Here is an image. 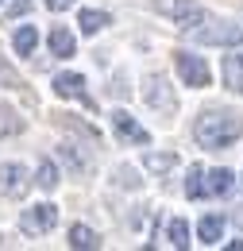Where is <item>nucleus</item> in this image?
I'll list each match as a JSON object with an SVG mask.
<instances>
[{
  "label": "nucleus",
  "instance_id": "nucleus-2",
  "mask_svg": "<svg viewBox=\"0 0 243 251\" xmlns=\"http://www.w3.org/2000/svg\"><path fill=\"white\" fill-rule=\"evenodd\" d=\"M185 31V43H201V47H240L243 43V27L240 24H228V20H197V24H189L182 27Z\"/></svg>",
  "mask_w": 243,
  "mask_h": 251
},
{
  "label": "nucleus",
  "instance_id": "nucleus-26",
  "mask_svg": "<svg viewBox=\"0 0 243 251\" xmlns=\"http://www.w3.org/2000/svg\"><path fill=\"white\" fill-rule=\"evenodd\" d=\"M27 8H31V0H16V4H12V16H24Z\"/></svg>",
  "mask_w": 243,
  "mask_h": 251
},
{
  "label": "nucleus",
  "instance_id": "nucleus-11",
  "mask_svg": "<svg viewBox=\"0 0 243 251\" xmlns=\"http://www.w3.org/2000/svg\"><path fill=\"white\" fill-rule=\"evenodd\" d=\"M232 182H236L232 170H224V166L209 170V174H205V197H224V193L232 189Z\"/></svg>",
  "mask_w": 243,
  "mask_h": 251
},
{
  "label": "nucleus",
  "instance_id": "nucleus-16",
  "mask_svg": "<svg viewBox=\"0 0 243 251\" xmlns=\"http://www.w3.org/2000/svg\"><path fill=\"white\" fill-rule=\"evenodd\" d=\"M58 155H62V162H66L73 174H81V170H89V166H93V158L85 155V151H77V143H62Z\"/></svg>",
  "mask_w": 243,
  "mask_h": 251
},
{
  "label": "nucleus",
  "instance_id": "nucleus-21",
  "mask_svg": "<svg viewBox=\"0 0 243 251\" xmlns=\"http://www.w3.org/2000/svg\"><path fill=\"white\" fill-rule=\"evenodd\" d=\"M185 197H189V201H201V197H205V170H201V166H189V178H185Z\"/></svg>",
  "mask_w": 243,
  "mask_h": 251
},
{
  "label": "nucleus",
  "instance_id": "nucleus-4",
  "mask_svg": "<svg viewBox=\"0 0 243 251\" xmlns=\"http://www.w3.org/2000/svg\"><path fill=\"white\" fill-rule=\"evenodd\" d=\"M54 224H58V205L54 201H39V205L24 209V217H20V228L31 232V236H47Z\"/></svg>",
  "mask_w": 243,
  "mask_h": 251
},
{
  "label": "nucleus",
  "instance_id": "nucleus-23",
  "mask_svg": "<svg viewBox=\"0 0 243 251\" xmlns=\"http://www.w3.org/2000/svg\"><path fill=\"white\" fill-rule=\"evenodd\" d=\"M20 85H24V81H20V74L0 58V89H20Z\"/></svg>",
  "mask_w": 243,
  "mask_h": 251
},
{
  "label": "nucleus",
  "instance_id": "nucleus-8",
  "mask_svg": "<svg viewBox=\"0 0 243 251\" xmlns=\"http://www.w3.org/2000/svg\"><path fill=\"white\" fill-rule=\"evenodd\" d=\"M47 47H50V54H54V58H73V54H77V39H73L70 27H50Z\"/></svg>",
  "mask_w": 243,
  "mask_h": 251
},
{
  "label": "nucleus",
  "instance_id": "nucleus-12",
  "mask_svg": "<svg viewBox=\"0 0 243 251\" xmlns=\"http://www.w3.org/2000/svg\"><path fill=\"white\" fill-rule=\"evenodd\" d=\"M174 166H178L174 151H147L143 155V170H151V174H170Z\"/></svg>",
  "mask_w": 243,
  "mask_h": 251
},
{
  "label": "nucleus",
  "instance_id": "nucleus-27",
  "mask_svg": "<svg viewBox=\"0 0 243 251\" xmlns=\"http://www.w3.org/2000/svg\"><path fill=\"white\" fill-rule=\"evenodd\" d=\"M0 4H4V0H0Z\"/></svg>",
  "mask_w": 243,
  "mask_h": 251
},
{
  "label": "nucleus",
  "instance_id": "nucleus-14",
  "mask_svg": "<svg viewBox=\"0 0 243 251\" xmlns=\"http://www.w3.org/2000/svg\"><path fill=\"white\" fill-rule=\"evenodd\" d=\"M220 236H224V217H201L197 240H201L205 248H213V244H220Z\"/></svg>",
  "mask_w": 243,
  "mask_h": 251
},
{
  "label": "nucleus",
  "instance_id": "nucleus-24",
  "mask_svg": "<svg viewBox=\"0 0 243 251\" xmlns=\"http://www.w3.org/2000/svg\"><path fill=\"white\" fill-rule=\"evenodd\" d=\"M116 178H120V186H135V170H131V166H120V170H116Z\"/></svg>",
  "mask_w": 243,
  "mask_h": 251
},
{
  "label": "nucleus",
  "instance_id": "nucleus-20",
  "mask_svg": "<svg viewBox=\"0 0 243 251\" xmlns=\"http://www.w3.org/2000/svg\"><path fill=\"white\" fill-rule=\"evenodd\" d=\"M58 182H62V178H58V166H54L50 158H43V162H39V174H35V186L50 193V189L58 186Z\"/></svg>",
  "mask_w": 243,
  "mask_h": 251
},
{
  "label": "nucleus",
  "instance_id": "nucleus-19",
  "mask_svg": "<svg viewBox=\"0 0 243 251\" xmlns=\"http://www.w3.org/2000/svg\"><path fill=\"white\" fill-rule=\"evenodd\" d=\"M35 43H39V35H35V27H31V24H24L20 31L12 35V47H16V54H20V58L35 54Z\"/></svg>",
  "mask_w": 243,
  "mask_h": 251
},
{
  "label": "nucleus",
  "instance_id": "nucleus-3",
  "mask_svg": "<svg viewBox=\"0 0 243 251\" xmlns=\"http://www.w3.org/2000/svg\"><path fill=\"white\" fill-rule=\"evenodd\" d=\"M143 100L151 104L158 116H174L178 112V93H174V85H170L166 74H147L143 77Z\"/></svg>",
  "mask_w": 243,
  "mask_h": 251
},
{
  "label": "nucleus",
  "instance_id": "nucleus-17",
  "mask_svg": "<svg viewBox=\"0 0 243 251\" xmlns=\"http://www.w3.org/2000/svg\"><path fill=\"white\" fill-rule=\"evenodd\" d=\"M70 248H85V251H93V248H100V236L93 232L89 224H73V228H70Z\"/></svg>",
  "mask_w": 243,
  "mask_h": 251
},
{
  "label": "nucleus",
  "instance_id": "nucleus-7",
  "mask_svg": "<svg viewBox=\"0 0 243 251\" xmlns=\"http://www.w3.org/2000/svg\"><path fill=\"white\" fill-rule=\"evenodd\" d=\"M112 127H116V135H120L123 143H135V147H147L151 143V131L139 124L131 112H123V108H112Z\"/></svg>",
  "mask_w": 243,
  "mask_h": 251
},
{
  "label": "nucleus",
  "instance_id": "nucleus-18",
  "mask_svg": "<svg viewBox=\"0 0 243 251\" xmlns=\"http://www.w3.org/2000/svg\"><path fill=\"white\" fill-rule=\"evenodd\" d=\"M166 244H170V248H189V224H185L182 217L166 220Z\"/></svg>",
  "mask_w": 243,
  "mask_h": 251
},
{
  "label": "nucleus",
  "instance_id": "nucleus-28",
  "mask_svg": "<svg viewBox=\"0 0 243 251\" xmlns=\"http://www.w3.org/2000/svg\"><path fill=\"white\" fill-rule=\"evenodd\" d=\"M240 178H243V174H240Z\"/></svg>",
  "mask_w": 243,
  "mask_h": 251
},
{
  "label": "nucleus",
  "instance_id": "nucleus-10",
  "mask_svg": "<svg viewBox=\"0 0 243 251\" xmlns=\"http://www.w3.org/2000/svg\"><path fill=\"white\" fill-rule=\"evenodd\" d=\"M54 93L66 100H85V77L81 74H58L54 77Z\"/></svg>",
  "mask_w": 243,
  "mask_h": 251
},
{
  "label": "nucleus",
  "instance_id": "nucleus-1",
  "mask_svg": "<svg viewBox=\"0 0 243 251\" xmlns=\"http://www.w3.org/2000/svg\"><path fill=\"white\" fill-rule=\"evenodd\" d=\"M193 135L205 151H224L243 135V120L232 112H201L197 124H193Z\"/></svg>",
  "mask_w": 243,
  "mask_h": 251
},
{
  "label": "nucleus",
  "instance_id": "nucleus-6",
  "mask_svg": "<svg viewBox=\"0 0 243 251\" xmlns=\"http://www.w3.org/2000/svg\"><path fill=\"white\" fill-rule=\"evenodd\" d=\"M178 74H182V81L189 85V89H205L209 81H213V70H209V62L205 58H197V54H178Z\"/></svg>",
  "mask_w": 243,
  "mask_h": 251
},
{
  "label": "nucleus",
  "instance_id": "nucleus-25",
  "mask_svg": "<svg viewBox=\"0 0 243 251\" xmlns=\"http://www.w3.org/2000/svg\"><path fill=\"white\" fill-rule=\"evenodd\" d=\"M77 0H47V12H66V8H73Z\"/></svg>",
  "mask_w": 243,
  "mask_h": 251
},
{
  "label": "nucleus",
  "instance_id": "nucleus-9",
  "mask_svg": "<svg viewBox=\"0 0 243 251\" xmlns=\"http://www.w3.org/2000/svg\"><path fill=\"white\" fill-rule=\"evenodd\" d=\"M162 12H166V16L174 20V24H182V27H189V24H197V20L205 16V8H201L197 0H174V4H166Z\"/></svg>",
  "mask_w": 243,
  "mask_h": 251
},
{
  "label": "nucleus",
  "instance_id": "nucleus-15",
  "mask_svg": "<svg viewBox=\"0 0 243 251\" xmlns=\"http://www.w3.org/2000/svg\"><path fill=\"white\" fill-rule=\"evenodd\" d=\"M224 85L232 93H243V54H228L224 58Z\"/></svg>",
  "mask_w": 243,
  "mask_h": 251
},
{
  "label": "nucleus",
  "instance_id": "nucleus-22",
  "mask_svg": "<svg viewBox=\"0 0 243 251\" xmlns=\"http://www.w3.org/2000/svg\"><path fill=\"white\" fill-rule=\"evenodd\" d=\"M20 112L16 108H8V104H0V139H8V135H16L20 131Z\"/></svg>",
  "mask_w": 243,
  "mask_h": 251
},
{
  "label": "nucleus",
  "instance_id": "nucleus-13",
  "mask_svg": "<svg viewBox=\"0 0 243 251\" xmlns=\"http://www.w3.org/2000/svg\"><path fill=\"white\" fill-rule=\"evenodd\" d=\"M104 24H112V20H108V12H100V8H81V12H77V27H81V35H97Z\"/></svg>",
  "mask_w": 243,
  "mask_h": 251
},
{
  "label": "nucleus",
  "instance_id": "nucleus-5",
  "mask_svg": "<svg viewBox=\"0 0 243 251\" xmlns=\"http://www.w3.org/2000/svg\"><path fill=\"white\" fill-rule=\"evenodd\" d=\"M31 186V174L24 162H0V197H24Z\"/></svg>",
  "mask_w": 243,
  "mask_h": 251
}]
</instances>
